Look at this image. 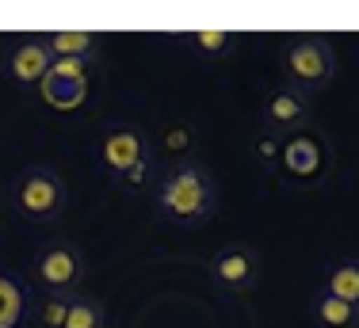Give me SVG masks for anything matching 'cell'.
Here are the masks:
<instances>
[{"label": "cell", "instance_id": "obj_1", "mask_svg": "<svg viewBox=\"0 0 359 328\" xmlns=\"http://www.w3.org/2000/svg\"><path fill=\"white\" fill-rule=\"evenodd\" d=\"M153 206L172 226H203L218 214V179L199 160H176L153 184Z\"/></svg>", "mask_w": 359, "mask_h": 328}, {"label": "cell", "instance_id": "obj_2", "mask_svg": "<svg viewBox=\"0 0 359 328\" xmlns=\"http://www.w3.org/2000/svg\"><path fill=\"white\" fill-rule=\"evenodd\" d=\"M69 206V187L46 164H27L15 172L12 179V210L15 218L31 221V226H50L57 221Z\"/></svg>", "mask_w": 359, "mask_h": 328}, {"label": "cell", "instance_id": "obj_3", "mask_svg": "<svg viewBox=\"0 0 359 328\" xmlns=\"http://www.w3.org/2000/svg\"><path fill=\"white\" fill-rule=\"evenodd\" d=\"M279 69H283V84L298 88L302 96H313V92H325L332 84L337 54H332L329 39H321V34H298L283 50Z\"/></svg>", "mask_w": 359, "mask_h": 328}, {"label": "cell", "instance_id": "obj_4", "mask_svg": "<svg viewBox=\"0 0 359 328\" xmlns=\"http://www.w3.org/2000/svg\"><path fill=\"white\" fill-rule=\"evenodd\" d=\"M100 164L118 187H142L145 176H149L153 164V149L145 142V134L138 126H111V130L100 137Z\"/></svg>", "mask_w": 359, "mask_h": 328}, {"label": "cell", "instance_id": "obj_5", "mask_svg": "<svg viewBox=\"0 0 359 328\" xmlns=\"http://www.w3.org/2000/svg\"><path fill=\"white\" fill-rule=\"evenodd\" d=\"M31 275L46 294H81L84 282V252L73 240H54L42 245L31 264Z\"/></svg>", "mask_w": 359, "mask_h": 328}, {"label": "cell", "instance_id": "obj_6", "mask_svg": "<svg viewBox=\"0 0 359 328\" xmlns=\"http://www.w3.org/2000/svg\"><path fill=\"white\" fill-rule=\"evenodd\" d=\"M279 172H287V176L302 187L321 184V176L329 172V142L313 130H298V134L283 137Z\"/></svg>", "mask_w": 359, "mask_h": 328}, {"label": "cell", "instance_id": "obj_7", "mask_svg": "<svg viewBox=\"0 0 359 328\" xmlns=\"http://www.w3.org/2000/svg\"><path fill=\"white\" fill-rule=\"evenodd\" d=\"M207 279L226 294H249L260 279V260L249 245H222L207 260Z\"/></svg>", "mask_w": 359, "mask_h": 328}, {"label": "cell", "instance_id": "obj_8", "mask_svg": "<svg viewBox=\"0 0 359 328\" xmlns=\"http://www.w3.org/2000/svg\"><path fill=\"white\" fill-rule=\"evenodd\" d=\"M310 118H313L310 96H302V92L290 88V84L271 88L268 100H264V126H268L271 134H279V137L310 130Z\"/></svg>", "mask_w": 359, "mask_h": 328}, {"label": "cell", "instance_id": "obj_9", "mask_svg": "<svg viewBox=\"0 0 359 328\" xmlns=\"http://www.w3.org/2000/svg\"><path fill=\"white\" fill-rule=\"evenodd\" d=\"M50 62H54V57H50L46 42L42 39H23L20 46L12 50V57H8V76H12L15 88L31 92V88H39V84L46 81Z\"/></svg>", "mask_w": 359, "mask_h": 328}, {"label": "cell", "instance_id": "obj_10", "mask_svg": "<svg viewBox=\"0 0 359 328\" xmlns=\"http://www.w3.org/2000/svg\"><path fill=\"white\" fill-rule=\"evenodd\" d=\"M42 42H46L50 57H73V62L96 65V54H100V34L96 31H54Z\"/></svg>", "mask_w": 359, "mask_h": 328}, {"label": "cell", "instance_id": "obj_11", "mask_svg": "<svg viewBox=\"0 0 359 328\" xmlns=\"http://www.w3.org/2000/svg\"><path fill=\"white\" fill-rule=\"evenodd\" d=\"M180 39H184L199 57H207V62H222V57H229L237 46H241V34H237V31H226V27L187 31V34H180Z\"/></svg>", "mask_w": 359, "mask_h": 328}, {"label": "cell", "instance_id": "obj_12", "mask_svg": "<svg viewBox=\"0 0 359 328\" xmlns=\"http://www.w3.org/2000/svg\"><path fill=\"white\" fill-rule=\"evenodd\" d=\"M321 294H332L359 309V260H337L321 275Z\"/></svg>", "mask_w": 359, "mask_h": 328}, {"label": "cell", "instance_id": "obj_13", "mask_svg": "<svg viewBox=\"0 0 359 328\" xmlns=\"http://www.w3.org/2000/svg\"><path fill=\"white\" fill-rule=\"evenodd\" d=\"M42 88V100L50 103L54 111H76L84 100H88V76H81V81H65V76H50L39 84Z\"/></svg>", "mask_w": 359, "mask_h": 328}, {"label": "cell", "instance_id": "obj_14", "mask_svg": "<svg viewBox=\"0 0 359 328\" xmlns=\"http://www.w3.org/2000/svg\"><path fill=\"white\" fill-rule=\"evenodd\" d=\"M313 321L318 328H359V309L332 294H313Z\"/></svg>", "mask_w": 359, "mask_h": 328}, {"label": "cell", "instance_id": "obj_15", "mask_svg": "<svg viewBox=\"0 0 359 328\" xmlns=\"http://www.w3.org/2000/svg\"><path fill=\"white\" fill-rule=\"evenodd\" d=\"M65 328H107L104 301L88 298V294H73L69 298V313H65Z\"/></svg>", "mask_w": 359, "mask_h": 328}, {"label": "cell", "instance_id": "obj_16", "mask_svg": "<svg viewBox=\"0 0 359 328\" xmlns=\"http://www.w3.org/2000/svg\"><path fill=\"white\" fill-rule=\"evenodd\" d=\"M23 313H27V294L15 279L0 275V328H20Z\"/></svg>", "mask_w": 359, "mask_h": 328}, {"label": "cell", "instance_id": "obj_17", "mask_svg": "<svg viewBox=\"0 0 359 328\" xmlns=\"http://www.w3.org/2000/svg\"><path fill=\"white\" fill-rule=\"evenodd\" d=\"M69 298L73 294H46L35 306V321L39 328H65V313H69Z\"/></svg>", "mask_w": 359, "mask_h": 328}, {"label": "cell", "instance_id": "obj_18", "mask_svg": "<svg viewBox=\"0 0 359 328\" xmlns=\"http://www.w3.org/2000/svg\"><path fill=\"white\" fill-rule=\"evenodd\" d=\"M252 153H256V160H260L268 172H279V153H283V137L271 134V130H264V134L252 142Z\"/></svg>", "mask_w": 359, "mask_h": 328}, {"label": "cell", "instance_id": "obj_19", "mask_svg": "<svg viewBox=\"0 0 359 328\" xmlns=\"http://www.w3.org/2000/svg\"><path fill=\"white\" fill-rule=\"evenodd\" d=\"M165 149H172V153L195 149V126H187V123L168 126V130H165Z\"/></svg>", "mask_w": 359, "mask_h": 328}, {"label": "cell", "instance_id": "obj_20", "mask_svg": "<svg viewBox=\"0 0 359 328\" xmlns=\"http://www.w3.org/2000/svg\"><path fill=\"white\" fill-rule=\"evenodd\" d=\"M92 73V62H73V57H54L50 62V76H65V81H81Z\"/></svg>", "mask_w": 359, "mask_h": 328}, {"label": "cell", "instance_id": "obj_21", "mask_svg": "<svg viewBox=\"0 0 359 328\" xmlns=\"http://www.w3.org/2000/svg\"><path fill=\"white\" fill-rule=\"evenodd\" d=\"M0 226H4V210H0Z\"/></svg>", "mask_w": 359, "mask_h": 328}, {"label": "cell", "instance_id": "obj_22", "mask_svg": "<svg viewBox=\"0 0 359 328\" xmlns=\"http://www.w3.org/2000/svg\"><path fill=\"white\" fill-rule=\"evenodd\" d=\"M0 62H4V57H0Z\"/></svg>", "mask_w": 359, "mask_h": 328}]
</instances>
